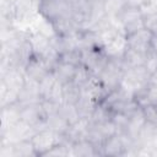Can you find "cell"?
Returning a JSON list of instances; mask_svg holds the SVG:
<instances>
[{"label": "cell", "instance_id": "ffe728a7", "mask_svg": "<svg viewBox=\"0 0 157 157\" xmlns=\"http://www.w3.org/2000/svg\"><path fill=\"white\" fill-rule=\"evenodd\" d=\"M58 113H59L70 125L75 124L76 121H78V120L81 119L76 104H72V103H65V102L61 103L60 107H59Z\"/></svg>", "mask_w": 157, "mask_h": 157}, {"label": "cell", "instance_id": "9a60e30c", "mask_svg": "<svg viewBox=\"0 0 157 157\" xmlns=\"http://www.w3.org/2000/svg\"><path fill=\"white\" fill-rule=\"evenodd\" d=\"M142 12V20H144V27L147 28L151 33L157 34V9L147 2H145L140 7Z\"/></svg>", "mask_w": 157, "mask_h": 157}, {"label": "cell", "instance_id": "603a6c76", "mask_svg": "<svg viewBox=\"0 0 157 157\" xmlns=\"http://www.w3.org/2000/svg\"><path fill=\"white\" fill-rule=\"evenodd\" d=\"M124 7H125L124 0H105L104 1V12L107 16L112 18H115Z\"/></svg>", "mask_w": 157, "mask_h": 157}, {"label": "cell", "instance_id": "4dcf8cb0", "mask_svg": "<svg viewBox=\"0 0 157 157\" xmlns=\"http://www.w3.org/2000/svg\"><path fill=\"white\" fill-rule=\"evenodd\" d=\"M155 124H157V120H156V123H155Z\"/></svg>", "mask_w": 157, "mask_h": 157}, {"label": "cell", "instance_id": "7402d4cb", "mask_svg": "<svg viewBox=\"0 0 157 157\" xmlns=\"http://www.w3.org/2000/svg\"><path fill=\"white\" fill-rule=\"evenodd\" d=\"M58 82L56 76L53 71H49L40 81H39V92L42 96V101L43 99H48L50 96V92L53 91L55 83Z\"/></svg>", "mask_w": 157, "mask_h": 157}, {"label": "cell", "instance_id": "ba28073f", "mask_svg": "<svg viewBox=\"0 0 157 157\" xmlns=\"http://www.w3.org/2000/svg\"><path fill=\"white\" fill-rule=\"evenodd\" d=\"M39 102H42V96L39 92V81L26 76L25 85L18 93V103L21 105H28Z\"/></svg>", "mask_w": 157, "mask_h": 157}, {"label": "cell", "instance_id": "277c9868", "mask_svg": "<svg viewBox=\"0 0 157 157\" xmlns=\"http://www.w3.org/2000/svg\"><path fill=\"white\" fill-rule=\"evenodd\" d=\"M115 21L119 23V26L123 28L126 36L136 32L140 28H144L142 12L140 7L125 6L120 11V13L115 17Z\"/></svg>", "mask_w": 157, "mask_h": 157}, {"label": "cell", "instance_id": "5b68a950", "mask_svg": "<svg viewBox=\"0 0 157 157\" xmlns=\"http://www.w3.org/2000/svg\"><path fill=\"white\" fill-rule=\"evenodd\" d=\"M31 141L34 146V151H36L37 156L43 157L53 146H55L56 144L63 141V135H59L47 128V129H43V130L36 132L33 135V137L31 139Z\"/></svg>", "mask_w": 157, "mask_h": 157}, {"label": "cell", "instance_id": "44dd1931", "mask_svg": "<svg viewBox=\"0 0 157 157\" xmlns=\"http://www.w3.org/2000/svg\"><path fill=\"white\" fill-rule=\"evenodd\" d=\"M37 156L31 140H21L13 142V157H32Z\"/></svg>", "mask_w": 157, "mask_h": 157}, {"label": "cell", "instance_id": "4fadbf2b", "mask_svg": "<svg viewBox=\"0 0 157 157\" xmlns=\"http://www.w3.org/2000/svg\"><path fill=\"white\" fill-rule=\"evenodd\" d=\"M48 72H49V69L47 67V65L39 58H36V56H32L25 67V75L36 81H40Z\"/></svg>", "mask_w": 157, "mask_h": 157}, {"label": "cell", "instance_id": "4316f807", "mask_svg": "<svg viewBox=\"0 0 157 157\" xmlns=\"http://www.w3.org/2000/svg\"><path fill=\"white\" fill-rule=\"evenodd\" d=\"M151 49L153 52L157 53V34H153V38H152V43H151Z\"/></svg>", "mask_w": 157, "mask_h": 157}, {"label": "cell", "instance_id": "3957f363", "mask_svg": "<svg viewBox=\"0 0 157 157\" xmlns=\"http://www.w3.org/2000/svg\"><path fill=\"white\" fill-rule=\"evenodd\" d=\"M39 15L53 22L61 17L72 16V6L69 0H42Z\"/></svg>", "mask_w": 157, "mask_h": 157}, {"label": "cell", "instance_id": "83f0119b", "mask_svg": "<svg viewBox=\"0 0 157 157\" xmlns=\"http://www.w3.org/2000/svg\"><path fill=\"white\" fill-rule=\"evenodd\" d=\"M146 2L150 4V5H152V6H155L157 9V0H146Z\"/></svg>", "mask_w": 157, "mask_h": 157}, {"label": "cell", "instance_id": "ac0fdd59", "mask_svg": "<svg viewBox=\"0 0 157 157\" xmlns=\"http://www.w3.org/2000/svg\"><path fill=\"white\" fill-rule=\"evenodd\" d=\"M45 123H47V128L48 129L53 130L54 132H56L59 135H64L66 132V130L69 129V126H70V124L59 113L48 115Z\"/></svg>", "mask_w": 157, "mask_h": 157}, {"label": "cell", "instance_id": "8fae6325", "mask_svg": "<svg viewBox=\"0 0 157 157\" xmlns=\"http://www.w3.org/2000/svg\"><path fill=\"white\" fill-rule=\"evenodd\" d=\"M124 152H125V146L118 132L108 137L101 147V156L118 157V156H124Z\"/></svg>", "mask_w": 157, "mask_h": 157}, {"label": "cell", "instance_id": "f1b7e54d", "mask_svg": "<svg viewBox=\"0 0 157 157\" xmlns=\"http://www.w3.org/2000/svg\"><path fill=\"white\" fill-rule=\"evenodd\" d=\"M6 1H9V2H10V4H12V5H15V4H16L18 0H6Z\"/></svg>", "mask_w": 157, "mask_h": 157}, {"label": "cell", "instance_id": "e0dca14e", "mask_svg": "<svg viewBox=\"0 0 157 157\" xmlns=\"http://www.w3.org/2000/svg\"><path fill=\"white\" fill-rule=\"evenodd\" d=\"M76 65H72V64H69V63H65V61H60L56 64L55 69H54V74L56 76V80L63 85V83H66V82H70L74 80L75 77V72H76Z\"/></svg>", "mask_w": 157, "mask_h": 157}, {"label": "cell", "instance_id": "d6986e66", "mask_svg": "<svg viewBox=\"0 0 157 157\" xmlns=\"http://www.w3.org/2000/svg\"><path fill=\"white\" fill-rule=\"evenodd\" d=\"M81 96V88L78 85H76L74 81L63 83V97L65 103H72L76 104Z\"/></svg>", "mask_w": 157, "mask_h": 157}, {"label": "cell", "instance_id": "6da1fadb", "mask_svg": "<svg viewBox=\"0 0 157 157\" xmlns=\"http://www.w3.org/2000/svg\"><path fill=\"white\" fill-rule=\"evenodd\" d=\"M126 71V66L123 61V58H109L104 69L98 75V81L105 92H110L120 86L124 72Z\"/></svg>", "mask_w": 157, "mask_h": 157}, {"label": "cell", "instance_id": "f546056e", "mask_svg": "<svg viewBox=\"0 0 157 157\" xmlns=\"http://www.w3.org/2000/svg\"><path fill=\"white\" fill-rule=\"evenodd\" d=\"M152 156H157V147L153 150V152H152Z\"/></svg>", "mask_w": 157, "mask_h": 157}, {"label": "cell", "instance_id": "9c48e42d", "mask_svg": "<svg viewBox=\"0 0 157 157\" xmlns=\"http://www.w3.org/2000/svg\"><path fill=\"white\" fill-rule=\"evenodd\" d=\"M36 132H37V130L32 125L20 120L17 124H15L12 128H10L0 137H1V140H6V141L13 144V142H17L21 140H31Z\"/></svg>", "mask_w": 157, "mask_h": 157}, {"label": "cell", "instance_id": "30bf717a", "mask_svg": "<svg viewBox=\"0 0 157 157\" xmlns=\"http://www.w3.org/2000/svg\"><path fill=\"white\" fill-rule=\"evenodd\" d=\"M21 109H22V107L18 102L1 108L0 136L4 135L10 128H12L15 124H17L21 120Z\"/></svg>", "mask_w": 157, "mask_h": 157}, {"label": "cell", "instance_id": "7a4b0ae2", "mask_svg": "<svg viewBox=\"0 0 157 157\" xmlns=\"http://www.w3.org/2000/svg\"><path fill=\"white\" fill-rule=\"evenodd\" d=\"M148 77L150 71L145 67V65L130 67L124 72L120 87L135 97L137 93L145 91L148 87Z\"/></svg>", "mask_w": 157, "mask_h": 157}, {"label": "cell", "instance_id": "484cf974", "mask_svg": "<svg viewBox=\"0 0 157 157\" xmlns=\"http://www.w3.org/2000/svg\"><path fill=\"white\" fill-rule=\"evenodd\" d=\"M148 86H150V87H157V70L150 74V77H148Z\"/></svg>", "mask_w": 157, "mask_h": 157}, {"label": "cell", "instance_id": "cb8c5ba5", "mask_svg": "<svg viewBox=\"0 0 157 157\" xmlns=\"http://www.w3.org/2000/svg\"><path fill=\"white\" fill-rule=\"evenodd\" d=\"M59 60L78 66V65H81V50L80 49H74V50L66 52V53H64L59 56Z\"/></svg>", "mask_w": 157, "mask_h": 157}, {"label": "cell", "instance_id": "5bb4252c", "mask_svg": "<svg viewBox=\"0 0 157 157\" xmlns=\"http://www.w3.org/2000/svg\"><path fill=\"white\" fill-rule=\"evenodd\" d=\"M71 156L75 157H93L99 156L96 146L87 139L76 141L71 146Z\"/></svg>", "mask_w": 157, "mask_h": 157}, {"label": "cell", "instance_id": "d4e9b609", "mask_svg": "<svg viewBox=\"0 0 157 157\" xmlns=\"http://www.w3.org/2000/svg\"><path fill=\"white\" fill-rule=\"evenodd\" d=\"M42 105H43V109H44L47 117L58 113L59 107H60V104L54 103V102H52V101H49V99H43V101H42Z\"/></svg>", "mask_w": 157, "mask_h": 157}, {"label": "cell", "instance_id": "8992f818", "mask_svg": "<svg viewBox=\"0 0 157 157\" xmlns=\"http://www.w3.org/2000/svg\"><path fill=\"white\" fill-rule=\"evenodd\" d=\"M42 0H18L13 5L15 25L16 23H28L33 21L40 11Z\"/></svg>", "mask_w": 157, "mask_h": 157}, {"label": "cell", "instance_id": "52a82bcc", "mask_svg": "<svg viewBox=\"0 0 157 157\" xmlns=\"http://www.w3.org/2000/svg\"><path fill=\"white\" fill-rule=\"evenodd\" d=\"M153 33H151L147 28H140L134 33H130L126 36V44L129 48L142 52V53H148L151 49V43H152Z\"/></svg>", "mask_w": 157, "mask_h": 157}, {"label": "cell", "instance_id": "2e32d148", "mask_svg": "<svg viewBox=\"0 0 157 157\" xmlns=\"http://www.w3.org/2000/svg\"><path fill=\"white\" fill-rule=\"evenodd\" d=\"M147 54L148 53H142L134 50L129 47H126L125 53L123 55V61L126 66V70L130 67H136V66H144L147 60Z\"/></svg>", "mask_w": 157, "mask_h": 157}, {"label": "cell", "instance_id": "7c38bea8", "mask_svg": "<svg viewBox=\"0 0 157 157\" xmlns=\"http://www.w3.org/2000/svg\"><path fill=\"white\" fill-rule=\"evenodd\" d=\"M146 121V117L144 114V110L141 107H139L136 110H134L130 115H129V123L126 126V130L124 131L125 134H128L130 137H132L136 141V137L142 128V125Z\"/></svg>", "mask_w": 157, "mask_h": 157}]
</instances>
